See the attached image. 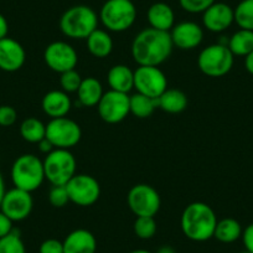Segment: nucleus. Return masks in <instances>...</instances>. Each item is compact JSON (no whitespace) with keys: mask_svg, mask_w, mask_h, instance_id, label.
<instances>
[{"mask_svg":"<svg viewBox=\"0 0 253 253\" xmlns=\"http://www.w3.org/2000/svg\"><path fill=\"white\" fill-rule=\"evenodd\" d=\"M170 31L147 28L140 31L132 42V57L138 66H159L172 52Z\"/></svg>","mask_w":253,"mask_h":253,"instance_id":"obj_1","label":"nucleus"},{"mask_svg":"<svg viewBox=\"0 0 253 253\" xmlns=\"http://www.w3.org/2000/svg\"><path fill=\"white\" fill-rule=\"evenodd\" d=\"M217 221L215 211L211 209V206L196 201L184 209L180 218V226L182 233L189 240L205 242L213 237Z\"/></svg>","mask_w":253,"mask_h":253,"instance_id":"obj_2","label":"nucleus"},{"mask_svg":"<svg viewBox=\"0 0 253 253\" xmlns=\"http://www.w3.org/2000/svg\"><path fill=\"white\" fill-rule=\"evenodd\" d=\"M96 11L87 5H76L67 9L60 19V29L65 36L75 40L87 39L98 29Z\"/></svg>","mask_w":253,"mask_h":253,"instance_id":"obj_3","label":"nucleus"},{"mask_svg":"<svg viewBox=\"0 0 253 253\" xmlns=\"http://www.w3.org/2000/svg\"><path fill=\"white\" fill-rule=\"evenodd\" d=\"M11 180L15 187L33 193L45 180L43 162L35 154L20 155L11 167Z\"/></svg>","mask_w":253,"mask_h":253,"instance_id":"obj_4","label":"nucleus"},{"mask_svg":"<svg viewBox=\"0 0 253 253\" xmlns=\"http://www.w3.org/2000/svg\"><path fill=\"white\" fill-rule=\"evenodd\" d=\"M137 19V8L132 0H107L99 11V20L113 33H123L133 26Z\"/></svg>","mask_w":253,"mask_h":253,"instance_id":"obj_5","label":"nucleus"},{"mask_svg":"<svg viewBox=\"0 0 253 253\" xmlns=\"http://www.w3.org/2000/svg\"><path fill=\"white\" fill-rule=\"evenodd\" d=\"M77 162L70 149H53L43 160L45 179L52 186H65L76 175Z\"/></svg>","mask_w":253,"mask_h":253,"instance_id":"obj_6","label":"nucleus"},{"mask_svg":"<svg viewBox=\"0 0 253 253\" xmlns=\"http://www.w3.org/2000/svg\"><path fill=\"white\" fill-rule=\"evenodd\" d=\"M235 55L228 46L213 43L204 48L198 57V66L204 75L209 77H222L232 70Z\"/></svg>","mask_w":253,"mask_h":253,"instance_id":"obj_7","label":"nucleus"},{"mask_svg":"<svg viewBox=\"0 0 253 253\" xmlns=\"http://www.w3.org/2000/svg\"><path fill=\"white\" fill-rule=\"evenodd\" d=\"M81 126L67 117L53 118L46 124V138L55 149H71L81 140Z\"/></svg>","mask_w":253,"mask_h":253,"instance_id":"obj_8","label":"nucleus"},{"mask_svg":"<svg viewBox=\"0 0 253 253\" xmlns=\"http://www.w3.org/2000/svg\"><path fill=\"white\" fill-rule=\"evenodd\" d=\"M126 201L137 217H154L162 206L159 193L147 184L134 185L128 193Z\"/></svg>","mask_w":253,"mask_h":253,"instance_id":"obj_9","label":"nucleus"},{"mask_svg":"<svg viewBox=\"0 0 253 253\" xmlns=\"http://www.w3.org/2000/svg\"><path fill=\"white\" fill-rule=\"evenodd\" d=\"M70 201L81 208L92 206L101 196L99 182L87 174H76L66 184Z\"/></svg>","mask_w":253,"mask_h":253,"instance_id":"obj_10","label":"nucleus"},{"mask_svg":"<svg viewBox=\"0 0 253 253\" xmlns=\"http://www.w3.org/2000/svg\"><path fill=\"white\" fill-rule=\"evenodd\" d=\"M134 88L150 98L158 99L168 89V80L158 66H138L134 71Z\"/></svg>","mask_w":253,"mask_h":253,"instance_id":"obj_11","label":"nucleus"},{"mask_svg":"<svg viewBox=\"0 0 253 253\" xmlns=\"http://www.w3.org/2000/svg\"><path fill=\"white\" fill-rule=\"evenodd\" d=\"M43 60L47 67L61 75L63 72L76 69L77 62H79V53L70 43L65 41H55L45 48Z\"/></svg>","mask_w":253,"mask_h":253,"instance_id":"obj_12","label":"nucleus"},{"mask_svg":"<svg viewBox=\"0 0 253 253\" xmlns=\"http://www.w3.org/2000/svg\"><path fill=\"white\" fill-rule=\"evenodd\" d=\"M97 108L102 121L109 124L121 123L130 113L129 96L109 89L103 93L101 101L97 104Z\"/></svg>","mask_w":253,"mask_h":253,"instance_id":"obj_13","label":"nucleus"},{"mask_svg":"<svg viewBox=\"0 0 253 253\" xmlns=\"http://www.w3.org/2000/svg\"><path fill=\"white\" fill-rule=\"evenodd\" d=\"M33 208L34 200L31 193L18 187L5 191V195L0 204V210L13 222L28 218L33 211Z\"/></svg>","mask_w":253,"mask_h":253,"instance_id":"obj_14","label":"nucleus"},{"mask_svg":"<svg viewBox=\"0 0 253 253\" xmlns=\"http://www.w3.org/2000/svg\"><path fill=\"white\" fill-rule=\"evenodd\" d=\"M172 45L180 50H194L204 39V30L194 21H181L170 30Z\"/></svg>","mask_w":253,"mask_h":253,"instance_id":"obj_15","label":"nucleus"},{"mask_svg":"<svg viewBox=\"0 0 253 253\" xmlns=\"http://www.w3.org/2000/svg\"><path fill=\"white\" fill-rule=\"evenodd\" d=\"M235 23V11L226 3H213L203 13V24L211 33H222Z\"/></svg>","mask_w":253,"mask_h":253,"instance_id":"obj_16","label":"nucleus"},{"mask_svg":"<svg viewBox=\"0 0 253 253\" xmlns=\"http://www.w3.org/2000/svg\"><path fill=\"white\" fill-rule=\"evenodd\" d=\"M26 60L25 48L11 38L0 40V70L5 72L19 71Z\"/></svg>","mask_w":253,"mask_h":253,"instance_id":"obj_17","label":"nucleus"},{"mask_svg":"<svg viewBox=\"0 0 253 253\" xmlns=\"http://www.w3.org/2000/svg\"><path fill=\"white\" fill-rule=\"evenodd\" d=\"M41 107L45 114H47L51 119L61 118L66 117L70 113L72 107L71 98L69 97V93H66L62 89H53V91L47 92L43 96Z\"/></svg>","mask_w":253,"mask_h":253,"instance_id":"obj_18","label":"nucleus"},{"mask_svg":"<svg viewBox=\"0 0 253 253\" xmlns=\"http://www.w3.org/2000/svg\"><path fill=\"white\" fill-rule=\"evenodd\" d=\"M97 241L93 233L84 228L72 231L63 241L65 253H96Z\"/></svg>","mask_w":253,"mask_h":253,"instance_id":"obj_19","label":"nucleus"},{"mask_svg":"<svg viewBox=\"0 0 253 253\" xmlns=\"http://www.w3.org/2000/svg\"><path fill=\"white\" fill-rule=\"evenodd\" d=\"M150 28L162 31H170L175 25V14L171 6L167 3H154L147 13Z\"/></svg>","mask_w":253,"mask_h":253,"instance_id":"obj_20","label":"nucleus"},{"mask_svg":"<svg viewBox=\"0 0 253 253\" xmlns=\"http://www.w3.org/2000/svg\"><path fill=\"white\" fill-rule=\"evenodd\" d=\"M107 81L111 89L128 94L134 88V71L126 65H116L108 71Z\"/></svg>","mask_w":253,"mask_h":253,"instance_id":"obj_21","label":"nucleus"},{"mask_svg":"<svg viewBox=\"0 0 253 253\" xmlns=\"http://www.w3.org/2000/svg\"><path fill=\"white\" fill-rule=\"evenodd\" d=\"M103 87L102 84L94 77H87L81 82L79 91H77V98H79L80 106L82 107H94L98 104L103 96Z\"/></svg>","mask_w":253,"mask_h":253,"instance_id":"obj_22","label":"nucleus"},{"mask_svg":"<svg viewBox=\"0 0 253 253\" xmlns=\"http://www.w3.org/2000/svg\"><path fill=\"white\" fill-rule=\"evenodd\" d=\"M87 41V48L89 53L97 58H104L111 55L113 50V40L111 35L106 30L96 29L88 38Z\"/></svg>","mask_w":253,"mask_h":253,"instance_id":"obj_23","label":"nucleus"},{"mask_svg":"<svg viewBox=\"0 0 253 253\" xmlns=\"http://www.w3.org/2000/svg\"><path fill=\"white\" fill-rule=\"evenodd\" d=\"M157 104L160 109H163L167 113H181L187 107V97L180 89L168 88L157 99Z\"/></svg>","mask_w":253,"mask_h":253,"instance_id":"obj_24","label":"nucleus"},{"mask_svg":"<svg viewBox=\"0 0 253 253\" xmlns=\"http://www.w3.org/2000/svg\"><path fill=\"white\" fill-rule=\"evenodd\" d=\"M242 226L237 220L232 217H226L217 221L213 237L221 243H233L242 237Z\"/></svg>","mask_w":253,"mask_h":253,"instance_id":"obj_25","label":"nucleus"},{"mask_svg":"<svg viewBox=\"0 0 253 253\" xmlns=\"http://www.w3.org/2000/svg\"><path fill=\"white\" fill-rule=\"evenodd\" d=\"M228 48L235 56H246L253 51V31L240 29L228 39Z\"/></svg>","mask_w":253,"mask_h":253,"instance_id":"obj_26","label":"nucleus"},{"mask_svg":"<svg viewBox=\"0 0 253 253\" xmlns=\"http://www.w3.org/2000/svg\"><path fill=\"white\" fill-rule=\"evenodd\" d=\"M157 107V99L150 98V97L138 93V92L133 96H129L130 113L137 117V118H148V117L154 113Z\"/></svg>","mask_w":253,"mask_h":253,"instance_id":"obj_27","label":"nucleus"},{"mask_svg":"<svg viewBox=\"0 0 253 253\" xmlns=\"http://www.w3.org/2000/svg\"><path fill=\"white\" fill-rule=\"evenodd\" d=\"M20 134L29 143L41 142L46 137V124L34 117L24 119L20 124Z\"/></svg>","mask_w":253,"mask_h":253,"instance_id":"obj_28","label":"nucleus"},{"mask_svg":"<svg viewBox=\"0 0 253 253\" xmlns=\"http://www.w3.org/2000/svg\"><path fill=\"white\" fill-rule=\"evenodd\" d=\"M233 11L238 28L253 31V0H242Z\"/></svg>","mask_w":253,"mask_h":253,"instance_id":"obj_29","label":"nucleus"},{"mask_svg":"<svg viewBox=\"0 0 253 253\" xmlns=\"http://www.w3.org/2000/svg\"><path fill=\"white\" fill-rule=\"evenodd\" d=\"M0 253H26L25 245L15 231L0 238Z\"/></svg>","mask_w":253,"mask_h":253,"instance_id":"obj_30","label":"nucleus"},{"mask_svg":"<svg viewBox=\"0 0 253 253\" xmlns=\"http://www.w3.org/2000/svg\"><path fill=\"white\" fill-rule=\"evenodd\" d=\"M134 233L142 240H149L157 233V222L154 217H137L134 222Z\"/></svg>","mask_w":253,"mask_h":253,"instance_id":"obj_31","label":"nucleus"},{"mask_svg":"<svg viewBox=\"0 0 253 253\" xmlns=\"http://www.w3.org/2000/svg\"><path fill=\"white\" fill-rule=\"evenodd\" d=\"M82 77L76 70H71V71L63 72L61 74L60 77V84L62 91H65L66 93H74V92L79 91L80 86H81Z\"/></svg>","mask_w":253,"mask_h":253,"instance_id":"obj_32","label":"nucleus"},{"mask_svg":"<svg viewBox=\"0 0 253 253\" xmlns=\"http://www.w3.org/2000/svg\"><path fill=\"white\" fill-rule=\"evenodd\" d=\"M48 201L53 208H63L70 203L69 193H67L66 185L65 186H52L48 193Z\"/></svg>","mask_w":253,"mask_h":253,"instance_id":"obj_33","label":"nucleus"},{"mask_svg":"<svg viewBox=\"0 0 253 253\" xmlns=\"http://www.w3.org/2000/svg\"><path fill=\"white\" fill-rule=\"evenodd\" d=\"M216 0H179L180 6L185 11L191 14L204 13L206 9L210 8Z\"/></svg>","mask_w":253,"mask_h":253,"instance_id":"obj_34","label":"nucleus"},{"mask_svg":"<svg viewBox=\"0 0 253 253\" xmlns=\"http://www.w3.org/2000/svg\"><path fill=\"white\" fill-rule=\"evenodd\" d=\"M18 119V113L11 106H0V126H10Z\"/></svg>","mask_w":253,"mask_h":253,"instance_id":"obj_35","label":"nucleus"},{"mask_svg":"<svg viewBox=\"0 0 253 253\" xmlns=\"http://www.w3.org/2000/svg\"><path fill=\"white\" fill-rule=\"evenodd\" d=\"M39 253H65L63 252V242L56 238H48L40 245Z\"/></svg>","mask_w":253,"mask_h":253,"instance_id":"obj_36","label":"nucleus"},{"mask_svg":"<svg viewBox=\"0 0 253 253\" xmlns=\"http://www.w3.org/2000/svg\"><path fill=\"white\" fill-rule=\"evenodd\" d=\"M13 221L0 210V238L13 232Z\"/></svg>","mask_w":253,"mask_h":253,"instance_id":"obj_37","label":"nucleus"},{"mask_svg":"<svg viewBox=\"0 0 253 253\" xmlns=\"http://www.w3.org/2000/svg\"><path fill=\"white\" fill-rule=\"evenodd\" d=\"M242 241L247 252L253 253V223L248 225L242 232Z\"/></svg>","mask_w":253,"mask_h":253,"instance_id":"obj_38","label":"nucleus"},{"mask_svg":"<svg viewBox=\"0 0 253 253\" xmlns=\"http://www.w3.org/2000/svg\"><path fill=\"white\" fill-rule=\"evenodd\" d=\"M38 144H39V149H40V152L43 153V154H48V153L52 152V150L55 149V147L52 145V143H51L46 137L43 138L41 142H39Z\"/></svg>","mask_w":253,"mask_h":253,"instance_id":"obj_39","label":"nucleus"},{"mask_svg":"<svg viewBox=\"0 0 253 253\" xmlns=\"http://www.w3.org/2000/svg\"><path fill=\"white\" fill-rule=\"evenodd\" d=\"M9 31V24L6 21L5 16L3 14H0V40L8 36Z\"/></svg>","mask_w":253,"mask_h":253,"instance_id":"obj_40","label":"nucleus"},{"mask_svg":"<svg viewBox=\"0 0 253 253\" xmlns=\"http://www.w3.org/2000/svg\"><path fill=\"white\" fill-rule=\"evenodd\" d=\"M245 67L248 74L253 76V51L245 57Z\"/></svg>","mask_w":253,"mask_h":253,"instance_id":"obj_41","label":"nucleus"},{"mask_svg":"<svg viewBox=\"0 0 253 253\" xmlns=\"http://www.w3.org/2000/svg\"><path fill=\"white\" fill-rule=\"evenodd\" d=\"M5 182H4L3 176L0 174V204H1V200H3L4 195H5Z\"/></svg>","mask_w":253,"mask_h":253,"instance_id":"obj_42","label":"nucleus"},{"mask_svg":"<svg viewBox=\"0 0 253 253\" xmlns=\"http://www.w3.org/2000/svg\"><path fill=\"white\" fill-rule=\"evenodd\" d=\"M157 253H176L174 248L171 246H162L159 250L157 251Z\"/></svg>","mask_w":253,"mask_h":253,"instance_id":"obj_43","label":"nucleus"},{"mask_svg":"<svg viewBox=\"0 0 253 253\" xmlns=\"http://www.w3.org/2000/svg\"><path fill=\"white\" fill-rule=\"evenodd\" d=\"M129 253H152V252H150V251H147V250H134Z\"/></svg>","mask_w":253,"mask_h":253,"instance_id":"obj_44","label":"nucleus"},{"mask_svg":"<svg viewBox=\"0 0 253 253\" xmlns=\"http://www.w3.org/2000/svg\"><path fill=\"white\" fill-rule=\"evenodd\" d=\"M242 253H250V252H247V251H246V252H242Z\"/></svg>","mask_w":253,"mask_h":253,"instance_id":"obj_45","label":"nucleus"}]
</instances>
